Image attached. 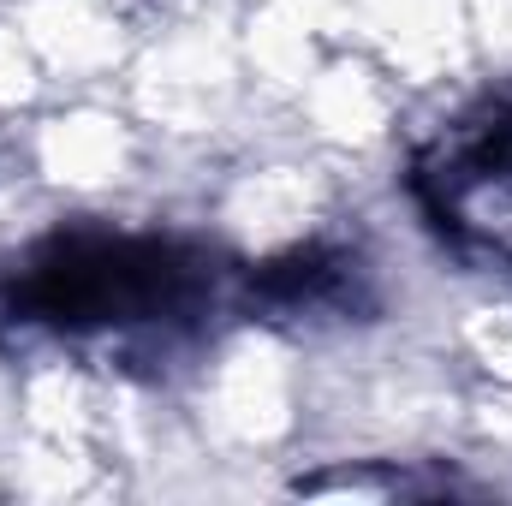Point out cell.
<instances>
[{
    "instance_id": "obj_2",
    "label": "cell",
    "mask_w": 512,
    "mask_h": 506,
    "mask_svg": "<svg viewBox=\"0 0 512 506\" xmlns=\"http://www.w3.org/2000/svg\"><path fill=\"white\" fill-rule=\"evenodd\" d=\"M429 221L465 256L512 268V102L465 114L417 161Z\"/></svg>"
},
{
    "instance_id": "obj_1",
    "label": "cell",
    "mask_w": 512,
    "mask_h": 506,
    "mask_svg": "<svg viewBox=\"0 0 512 506\" xmlns=\"http://www.w3.org/2000/svg\"><path fill=\"white\" fill-rule=\"evenodd\" d=\"M215 298V268L173 239L72 233L24 262L12 280V316L78 346L179 340Z\"/></svg>"
}]
</instances>
